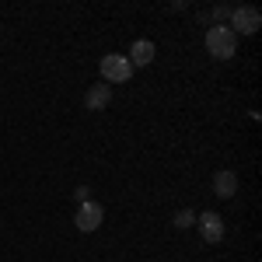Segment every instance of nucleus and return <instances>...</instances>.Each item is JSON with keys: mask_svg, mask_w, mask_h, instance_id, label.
<instances>
[{"mask_svg": "<svg viewBox=\"0 0 262 262\" xmlns=\"http://www.w3.org/2000/svg\"><path fill=\"white\" fill-rule=\"evenodd\" d=\"M200 234H203V242L217 245L224 238V217H217V213H203L200 217Z\"/></svg>", "mask_w": 262, "mask_h": 262, "instance_id": "423d86ee", "label": "nucleus"}, {"mask_svg": "<svg viewBox=\"0 0 262 262\" xmlns=\"http://www.w3.org/2000/svg\"><path fill=\"white\" fill-rule=\"evenodd\" d=\"M234 49H238V35H234L227 25H213V28L206 32V53H210L213 60H231Z\"/></svg>", "mask_w": 262, "mask_h": 262, "instance_id": "f257e3e1", "label": "nucleus"}, {"mask_svg": "<svg viewBox=\"0 0 262 262\" xmlns=\"http://www.w3.org/2000/svg\"><path fill=\"white\" fill-rule=\"evenodd\" d=\"M158 56V49H154V42L150 39H140V42H133V49H129V67H147V63Z\"/></svg>", "mask_w": 262, "mask_h": 262, "instance_id": "6e6552de", "label": "nucleus"}, {"mask_svg": "<svg viewBox=\"0 0 262 262\" xmlns=\"http://www.w3.org/2000/svg\"><path fill=\"white\" fill-rule=\"evenodd\" d=\"M192 221H196V213H189V210H182L179 217H175V227H192Z\"/></svg>", "mask_w": 262, "mask_h": 262, "instance_id": "1a4fd4ad", "label": "nucleus"}, {"mask_svg": "<svg viewBox=\"0 0 262 262\" xmlns=\"http://www.w3.org/2000/svg\"><path fill=\"white\" fill-rule=\"evenodd\" d=\"M234 35L242 32V35H255L262 28V14H259V7H234L231 11V25H227Z\"/></svg>", "mask_w": 262, "mask_h": 262, "instance_id": "f03ea898", "label": "nucleus"}, {"mask_svg": "<svg viewBox=\"0 0 262 262\" xmlns=\"http://www.w3.org/2000/svg\"><path fill=\"white\" fill-rule=\"evenodd\" d=\"M101 77L108 84H122L133 77V67L122 53H108V56H101Z\"/></svg>", "mask_w": 262, "mask_h": 262, "instance_id": "7ed1b4c3", "label": "nucleus"}, {"mask_svg": "<svg viewBox=\"0 0 262 262\" xmlns=\"http://www.w3.org/2000/svg\"><path fill=\"white\" fill-rule=\"evenodd\" d=\"M101 217H105L101 203L84 200V203H81V210H77V217H74V224H77V231L91 234V231H98V227H101Z\"/></svg>", "mask_w": 262, "mask_h": 262, "instance_id": "20e7f679", "label": "nucleus"}, {"mask_svg": "<svg viewBox=\"0 0 262 262\" xmlns=\"http://www.w3.org/2000/svg\"><path fill=\"white\" fill-rule=\"evenodd\" d=\"M108 101H112V88H108V84H95V88H88V95H84V105H88L91 112L108 108Z\"/></svg>", "mask_w": 262, "mask_h": 262, "instance_id": "0eeeda50", "label": "nucleus"}, {"mask_svg": "<svg viewBox=\"0 0 262 262\" xmlns=\"http://www.w3.org/2000/svg\"><path fill=\"white\" fill-rule=\"evenodd\" d=\"M213 196H221V200H234L238 196V175L231 168H224V171L213 175Z\"/></svg>", "mask_w": 262, "mask_h": 262, "instance_id": "39448f33", "label": "nucleus"}]
</instances>
